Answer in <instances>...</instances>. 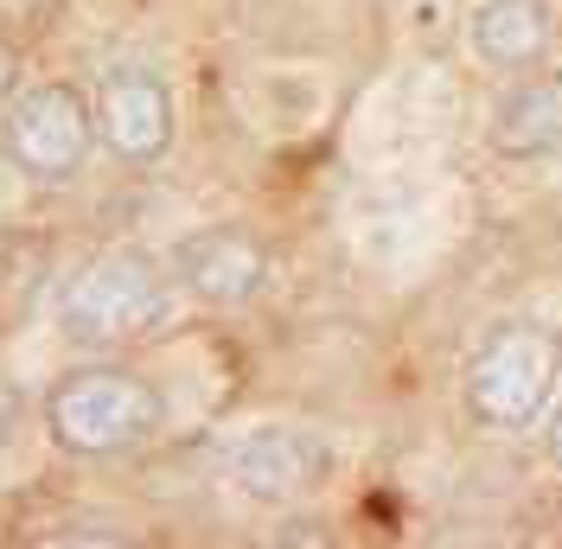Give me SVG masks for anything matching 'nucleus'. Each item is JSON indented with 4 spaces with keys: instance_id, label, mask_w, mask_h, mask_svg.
Returning a JSON list of instances; mask_svg holds the SVG:
<instances>
[{
    "instance_id": "1",
    "label": "nucleus",
    "mask_w": 562,
    "mask_h": 549,
    "mask_svg": "<svg viewBox=\"0 0 562 549\" xmlns=\"http://www.w3.org/2000/svg\"><path fill=\"white\" fill-rule=\"evenodd\" d=\"M45 428L52 441L77 453V460H103V453H128L160 428V396L154 383H140L135 371L115 365H90L52 383L45 396Z\"/></svg>"
},
{
    "instance_id": "2",
    "label": "nucleus",
    "mask_w": 562,
    "mask_h": 549,
    "mask_svg": "<svg viewBox=\"0 0 562 549\" xmlns=\"http://www.w3.org/2000/svg\"><path fill=\"white\" fill-rule=\"evenodd\" d=\"M562 378V339L550 326L505 320L467 365V410L486 428H530Z\"/></svg>"
},
{
    "instance_id": "3",
    "label": "nucleus",
    "mask_w": 562,
    "mask_h": 549,
    "mask_svg": "<svg viewBox=\"0 0 562 549\" xmlns=\"http://www.w3.org/2000/svg\"><path fill=\"white\" fill-rule=\"evenodd\" d=\"M167 313V274L147 249H103L70 274L58 320L77 345H122Z\"/></svg>"
},
{
    "instance_id": "4",
    "label": "nucleus",
    "mask_w": 562,
    "mask_h": 549,
    "mask_svg": "<svg viewBox=\"0 0 562 549\" xmlns=\"http://www.w3.org/2000/svg\"><path fill=\"white\" fill-rule=\"evenodd\" d=\"M90 135H97V115L90 103L70 90V83H33L20 90L7 122H0V141H7V160L38 179V186H70L83 160H90Z\"/></svg>"
},
{
    "instance_id": "5",
    "label": "nucleus",
    "mask_w": 562,
    "mask_h": 549,
    "mask_svg": "<svg viewBox=\"0 0 562 549\" xmlns=\"http://www.w3.org/2000/svg\"><path fill=\"white\" fill-rule=\"evenodd\" d=\"M326 467H333V447L301 422L249 428L244 441L231 447V480L244 485L249 498H269V505H288V498L314 492L326 480Z\"/></svg>"
},
{
    "instance_id": "6",
    "label": "nucleus",
    "mask_w": 562,
    "mask_h": 549,
    "mask_svg": "<svg viewBox=\"0 0 562 549\" xmlns=\"http://www.w3.org/2000/svg\"><path fill=\"white\" fill-rule=\"evenodd\" d=\"M97 135L122 160H160L173 141V97L147 65H109L97 83Z\"/></svg>"
},
{
    "instance_id": "7",
    "label": "nucleus",
    "mask_w": 562,
    "mask_h": 549,
    "mask_svg": "<svg viewBox=\"0 0 562 549\" xmlns=\"http://www.w3.org/2000/svg\"><path fill=\"white\" fill-rule=\"evenodd\" d=\"M173 269L199 301H211V307H237V301H249V294L262 288L269 256H262L256 237L231 231V224H211V231H192V237L179 243Z\"/></svg>"
},
{
    "instance_id": "8",
    "label": "nucleus",
    "mask_w": 562,
    "mask_h": 549,
    "mask_svg": "<svg viewBox=\"0 0 562 549\" xmlns=\"http://www.w3.org/2000/svg\"><path fill=\"white\" fill-rule=\"evenodd\" d=\"M473 52L498 70H530L543 52H550V38H557V20H550V7L543 0H480L473 7Z\"/></svg>"
},
{
    "instance_id": "9",
    "label": "nucleus",
    "mask_w": 562,
    "mask_h": 549,
    "mask_svg": "<svg viewBox=\"0 0 562 549\" xmlns=\"http://www.w3.org/2000/svg\"><path fill=\"white\" fill-rule=\"evenodd\" d=\"M492 147L512 154V160L562 154V70L530 77V83H518V90L498 103V115H492Z\"/></svg>"
},
{
    "instance_id": "10",
    "label": "nucleus",
    "mask_w": 562,
    "mask_h": 549,
    "mask_svg": "<svg viewBox=\"0 0 562 549\" xmlns=\"http://www.w3.org/2000/svg\"><path fill=\"white\" fill-rule=\"evenodd\" d=\"M13 70H20V58H13V45H7V38H0V97H7V90H13Z\"/></svg>"
},
{
    "instance_id": "11",
    "label": "nucleus",
    "mask_w": 562,
    "mask_h": 549,
    "mask_svg": "<svg viewBox=\"0 0 562 549\" xmlns=\"http://www.w3.org/2000/svg\"><path fill=\"white\" fill-rule=\"evenodd\" d=\"M550 460H557V467H562V403H557V410H550Z\"/></svg>"
}]
</instances>
